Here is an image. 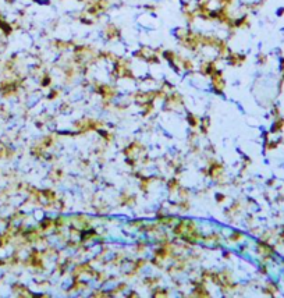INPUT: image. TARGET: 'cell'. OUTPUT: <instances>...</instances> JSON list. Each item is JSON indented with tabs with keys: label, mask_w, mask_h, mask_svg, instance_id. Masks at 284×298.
<instances>
[{
	"label": "cell",
	"mask_w": 284,
	"mask_h": 298,
	"mask_svg": "<svg viewBox=\"0 0 284 298\" xmlns=\"http://www.w3.org/2000/svg\"><path fill=\"white\" fill-rule=\"evenodd\" d=\"M283 14H284V7H281V9H279V10H277V16L280 17V16H283Z\"/></svg>",
	"instance_id": "cell-9"
},
{
	"label": "cell",
	"mask_w": 284,
	"mask_h": 298,
	"mask_svg": "<svg viewBox=\"0 0 284 298\" xmlns=\"http://www.w3.org/2000/svg\"><path fill=\"white\" fill-rule=\"evenodd\" d=\"M182 64H184V67L187 70H192V68H194V64L191 63V60H184V61H182Z\"/></svg>",
	"instance_id": "cell-5"
},
{
	"label": "cell",
	"mask_w": 284,
	"mask_h": 298,
	"mask_svg": "<svg viewBox=\"0 0 284 298\" xmlns=\"http://www.w3.org/2000/svg\"><path fill=\"white\" fill-rule=\"evenodd\" d=\"M280 70H281V72L284 74V57H281V59H280Z\"/></svg>",
	"instance_id": "cell-8"
},
{
	"label": "cell",
	"mask_w": 284,
	"mask_h": 298,
	"mask_svg": "<svg viewBox=\"0 0 284 298\" xmlns=\"http://www.w3.org/2000/svg\"><path fill=\"white\" fill-rule=\"evenodd\" d=\"M245 57L244 54H240V53H230L228 54V63L231 64V66H241L242 63L245 61Z\"/></svg>",
	"instance_id": "cell-3"
},
{
	"label": "cell",
	"mask_w": 284,
	"mask_h": 298,
	"mask_svg": "<svg viewBox=\"0 0 284 298\" xmlns=\"http://www.w3.org/2000/svg\"><path fill=\"white\" fill-rule=\"evenodd\" d=\"M212 86H213V89H215L217 93H221V92H223V88H224V79H223L221 71H219V70L212 75Z\"/></svg>",
	"instance_id": "cell-1"
},
{
	"label": "cell",
	"mask_w": 284,
	"mask_h": 298,
	"mask_svg": "<svg viewBox=\"0 0 284 298\" xmlns=\"http://www.w3.org/2000/svg\"><path fill=\"white\" fill-rule=\"evenodd\" d=\"M120 30L117 28L116 25H113V24H109V25L106 26V36H107V39H116L120 36Z\"/></svg>",
	"instance_id": "cell-4"
},
{
	"label": "cell",
	"mask_w": 284,
	"mask_h": 298,
	"mask_svg": "<svg viewBox=\"0 0 284 298\" xmlns=\"http://www.w3.org/2000/svg\"><path fill=\"white\" fill-rule=\"evenodd\" d=\"M216 71H217V68H216V63L215 61H205L201 66V72L203 74V75H210L212 77Z\"/></svg>",
	"instance_id": "cell-2"
},
{
	"label": "cell",
	"mask_w": 284,
	"mask_h": 298,
	"mask_svg": "<svg viewBox=\"0 0 284 298\" xmlns=\"http://www.w3.org/2000/svg\"><path fill=\"white\" fill-rule=\"evenodd\" d=\"M233 2H234V0H220V3L223 4V6H224V7H227V6H231V4H233Z\"/></svg>",
	"instance_id": "cell-7"
},
{
	"label": "cell",
	"mask_w": 284,
	"mask_h": 298,
	"mask_svg": "<svg viewBox=\"0 0 284 298\" xmlns=\"http://www.w3.org/2000/svg\"><path fill=\"white\" fill-rule=\"evenodd\" d=\"M258 61H259V64H265V63L268 61V57L265 54H259L258 56Z\"/></svg>",
	"instance_id": "cell-6"
}]
</instances>
